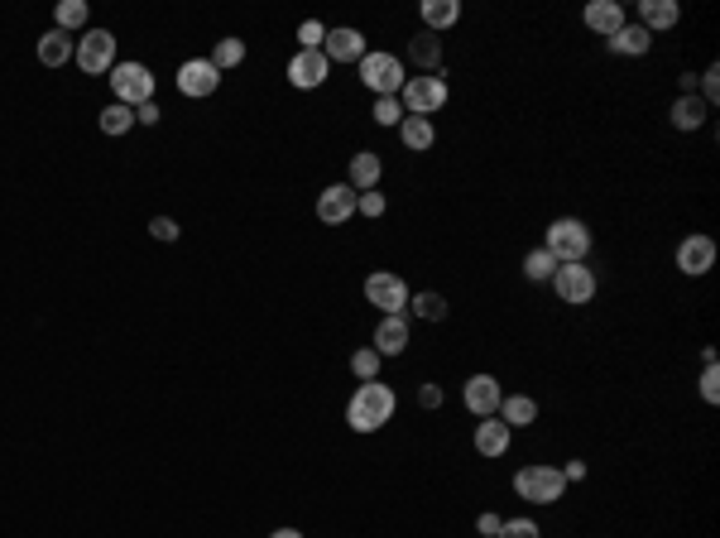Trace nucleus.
Returning a JSON list of instances; mask_svg holds the SVG:
<instances>
[{
    "label": "nucleus",
    "instance_id": "44",
    "mask_svg": "<svg viewBox=\"0 0 720 538\" xmlns=\"http://www.w3.org/2000/svg\"><path fill=\"white\" fill-rule=\"evenodd\" d=\"M562 471V481L572 486V481H586V462H567V466H557Z\"/></svg>",
    "mask_w": 720,
    "mask_h": 538
},
{
    "label": "nucleus",
    "instance_id": "22",
    "mask_svg": "<svg viewBox=\"0 0 720 538\" xmlns=\"http://www.w3.org/2000/svg\"><path fill=\"white\" fill-rule=\"evenodd\" d=\"M677 20H682V5H677V0H644V5H639V25H644L648 34L672 29Z\"/></svg>",
    "mask_w": 720,
    "mask_h": 538
},
{
    "label": "nucleus",
    "instance_id": "27",
    "mask_svg": "<svg viewBox=\"0 0 720 538\" xmlns=\"http://www.w3.org/2000/svg\"><path fill=\"white\" fill-rule=\"evenodd\" d=\"M418 15H423L428 34H442V29H452L456 20H461V5H456V0H423Z\"/></svg>",
    "mask_w": 720,
    "mask_h": 538
},
{
    "label": "nucleus",
    "instance_id": "21",
    "mask_svg": "<svg viewBox=\"0 0 720 538\" xmlns=\"http://www.w3.org/2000/svg\"><path fill=\"white\" fill-rule=\"evenodd\" d=\"M495 418L509 423V428H528V423H538V399L533 394H504Z\"/></svg>",
    "mask_w": 720,
    "mask_h": 538
},
{
    "label": "nucleus",
    "instance_id": "36",
    "mask_svg": "<svg viewBox=\"0 0 720 538\" xmlns=\"http://www.w3.org/2000/svg\"><path fill=\"white\" fill-rule=\"evenodd\" d=\"M322 39H327V25H322V20H303V25H298V44H303V49H322Z\"/></svg>",
    "mask_w": 720,
    "mask_h": 538
},
{
    "label": "nucleus",
    "instance_id": "8",
    "mask_svg": "<svg viewBox=\"0 0 720 538\" xmlns=\"http://www.w3.org/2000/svg\"><path fill=\"white\" fill-rule=\"evenodd\" d=\"M365 298H370V308H380V318H399L408 308V284L394 269H375L365 279Z\"/></svg>",
    "mask_w": 720,
    "mask_h": 538
},
{
    "label": "nucleus",
    "instance_id": "1",
    "mask_svg": "<svg viewBox=\"0 0 720 538\" xmlns=\"http://www.w3.org/2000/svg\"><path fill=\"white\" fill-rule=\"evenodd\" d=\"M394 409H399V399L384 380H360V390L346 404V423H351V433H380L394 418Z\"/></svg>",
    "mask_w": 720,
    "mask_h": 538
},
{
    "label": "nucleus",
    "instance_id": "11",
    "mask_svg": "<svg viewBox=\"0 0 720 538\" xmlns=\"http://www.w3.org/2000/svg\"><path fill=\"white\" fill-rule=\"evenodd\" d=\"M327 73H332V63H327L322 49H298L293 63H288V82H293L298 92H317V87L327 82Z\"/></svg>",
    "mask_w": 720,
    "mask_h": 538
},
{
    "label": "nucleus",
    "instance_id": "30",
    "mask_svg": "<svg viewBox=\"0 0 720 538\" xmlns=\"http://www.w3.org/2000/svg\"><path fill=\"white\" fill-rule=\"evenodd\" d=\"M552 274H557V260H552L548 250H543V245L528 250L524 255V279H533V284H552Z\"/></svg>",
    "mask_w": 720,
    "mask_h": 538
},
{
    "label": "nucleus",
    "instance_id": "18",
    "mask_svg": "<svg viewBox=\"0 0 720 538\" xmlns=\"http://www.w3.org/2000/svg\"><path fill=\"white\" fill-rule=\"evenodd\" d=\"M476 452L480 457H490V462H500L504 452H509V442H514V428L509 423H500V418H480L476 423Z\"/></svg>",
    "mask_w": 720,
    "mask_h": 538
},
{
    "label": "nucleus",
    "instance_id": "35",
    "mask_svg": "<svg viewBox=\"0 0 720 538\" xmlns=\"http://www.w3.org/2000/svg\"><path fill=\"white\" fill-rule=\"evenodd\" d=\"M500 538H543V529H538V519H504Z\"/></svg>",
    "mask_w": 720,
    "mask_h": 538
},
{
    "label": "nucleus",
    "instance_id": "43",
    "mask_svg": "<svg viewBox=\"0 0 720 538\" xmlns=\"http://www.w3.org/2000/svg\"><path fill=\"white\" fill-rule=\"evenodd\" d=\"M135 125H159V101H144V106H135Z\"/></svg>",
    "mask_w": 720,
    "mask_h": 538
},
{
    "label": "nucleus",
    "instance_id": "40",
    "mask_svg": "<svg viewBox=\"0 0 720 538\" xmlns=\"http://www.w3.org/2000/svg\"><path fill=\"white\" fill-rule=\"evenodd\" d=\"M149 236H154V241H164V245L178 241V221H173V217H154V221H149Z\"/></svg>",
    "mask_w": 720,
    "mask_h": 538
},
{
    "label": "nucleus",
    "instance_id": "19",
    "mask_svg": "<svg viewBox=\"0 0 720 538\" xmlns=\"http://www.w3.org/2000/svg\"><path fill=\"white\" fill-rule=\"evenodd\" d=\"M375 351L380 356H404L408 351V318L399 313V318H380V327H375Z\"/></svg>",
    "mask_w": 720,
    "mask_h": 538
},
{
    "label": "nucleus",
    "instance_id": "14",
    "mask_svg": "<svg viewBox=\"0 0 720 538\" xmlns=\"http://www.w3.org/2000/svg\"><path fill=\"white\" fill-rule=\"evenodd\" d=\"M351 217H356V193H351L346 183H332V188L317 193V221H327V226H346Z\"/></svg>",
    "mask_w": 720,
    "mask_h": 538
},
{
    "label": "nucleus",
    "instance_id": "23",
    "mask_svg": "<svg viewBox=\"0 0 720 538\" xmlns=\"http://www.w3.org/2000/svg\"><path fill=\"white\" fill-rule=\"evenodd\" d=\"M408 58L423 68V73H442V34H418V39H408Z\"/></svg>",
    "mask_w": 720,
    "mask_h": 538
},
{
    "label": "nucleus",
    "instance_id": "38",
    "mask_svg": "<svg viewBox=\"0 0 720 538\" xmlns=\"http://www.w3.org/2000/svg\"><path fill=\"white\" fill-rule=\"evenodd\" d=\"M696 82H701V101H706V106H716V97H720V68H716V63L696 77Z\"/></svg>",
    "mask_w": 720,
    "mask_h": 538
},
{
    "label": "nucleus",
    "instance_id": "4",
    "mask_svg": "<svg viewBox=\"0 0 720 538\" xmlns=\"http://www.w3.org/2000/svg\"><path fill=\"white\" fill-rule=\"evenodd\" d=\"M447 77L442 73H418L404 82V92H399V106H404V116H432V111H442L447 106Z\"/></svg>",
    "mask_w": 720,
    "mask_h": 538
},
{
    "label": "nucleus",
    "instance_id": "31",
    "mask_svg": "<svg viewBox=\"0 0 720 538\" xmlns=\"http://www.w3.org/2000/svg\"><path fill=\"white\" fill-rule=\"evenodd\" d=\"M101 130H106V135H125V130H130V125H135V111H130V106H120V101H111V106H106V111H101Z\"/></svg>",
    "mask_w": 720,
    "mask_h": 538
},
{
    "label": "nucleus",
    "instance_id": "15",
    "mask_svg": "<svg viewBox=\"0 0 720 538\" xmlns=\"http://www.w3.org/2000/svg\"><path fill=\"white\" fill-rule=\"evenodd\" d=\"M380 178H384V159L375 154V149L351 154V169H346V188H351V193H375Z\"/></svg>",
    "mask_w": 720,
    "mask_h": 538
},
{
    "label": "nucleus",
    "instance_id": "12",
    "mask_svg": "<svg viewBox=\"0 0 720 538\" xmlns=\"http://www.w3.org/2000/svg\"><path fill=\"white\" fill-rule=\"evenodd\" d=\"M216 87H221V73L212 68V58H188L178 68V92L183 97H212Z\"/></svg>",
    "mask_w": 720,
    "mask_h": 538
},
{
    "label": "nucleus",
    "instance_id": "16",
    "mask_svg": "<svg viewBox=\"0 0 720 538\" xmlns=\"http://www.w3.org/2000/svg\"><path fill=\"white\" fill-rule=\"evenodd\" d=\"M322 53H327V63H360L365 58V34L360 29H327V39H322Z\"/></svg>",
    "mask_w": 720,
    "mask_h": 538
},
{
    "label": "nucleus",
    "instance_id": "39",
    "mask_svg": "<svg viewBox=\"0 0 720 538\" xmlns=\"http://www.w3.org/2000/svg\"><path fill=\"white\" fill-rule=\"evenodd\" d=\"M701 399H706V404H720V370L716 366L701 370Z\"/></svg>",
    "mask_w": 720,
    "mask_h": 538
},
{
    "label": "nucleus",
    "instance_id": "45",
    "mask_svg": "<svg viewBox=\"0 0 720 538\" xmlns=\"http://www.w3.org/2000/svg\"><path fill=\"white\" fill-rule=\"evenodd\" d=\"M269 538H303V534H298V529H274Z\"/></svg>",
    "mask_w": 720,
    "mask_h": 538
},
{
    "label": "nucleus",
    "instance_id": "3",
    "mask_svg": "<svg viewBox=\"0 0 720 538\" xmlns=\"http://www.w3.org/2000/svg\"><path fill=\"white\" fill-rule=\"evenodd\" d=\"M562 490H567V481H562L557 466L533 462V466H524V471H514V495L528 500V505H557Z\"/></svg>",
    "mask_w": 720,
    "mask_h": 538
},
{
    "label": "nucleus",
    "instance_id": "24",
    "mask_svg": "<svg viewBox=\"0 0 720 538\" xmlns=\"http://www.w3.org/2000/svg\"><path fill=\"white\" fill-rule=\"evenodd\" d=\"M668 116H672V130H701V125H706V116H711V106H706V101L692 92V97H677V101H672Z\"/></svg>",
    "mask_w": 720,
    "mask_h": 538
},
{
    "label": "nucleus",
    "instance_id": "6",
    "mask_svg": "<svg viewBox=\"0 0 720 538\" xmlns=\"http://www.w3.org/2000/svg\"><path fill=\"white\" fill-rule=\"evenodd\" d=\"M77 68L92 77H111L116 68V34L111 29H87V34H77Z\"/></svg>",
    "mask_w": 720,
    "mask_h": 538
},
{
    "label": "nucleus",
    "instance_id": "34",
    "mask_svg": "<svg viewBox=\"0 0 720 538\" xmlns=\"http://www.w3.org/2000/svg\"><path fill=\"white\" fill-rule=\"evenodd\" d=\"M375 125H404V106H399V97H375Z\"/></svg>",
    "mask_w": 720,
    "mask_h": 538
},
{
    "label": "nucleus",
    "instance_id": "20",
    "mask_svg": "<svg viewBox=\"0 0 720 538\" xmlns=\"http://www.w3.org/2000/svg\"><path fill=\"white\" fill-rule=\"evenodd\" d=\"M72 53H77V39L63 34V29H48L39 39V63L44 68H63V63H72Z\"/></svg>",
    "mask_w": 720,
    "mask_h": 538
},
{
    "label": "nucleus",
    "instance_id": "37",
    "mask_svg": "<svg viewBox=\"0 0 720 538\" xmlns=\"http://www.w3.org/2000/svg\"><path fill=\"white\" fill-rule=\"evenodd\" d=\"M384 207H389V202H384V193H356V212L360 217H384Z\"/></svg>",
    "mask_w": 720,
    "mask_h": 538
},
{
    "label": "nucleus",
    "instance_id": "32",
    "mask_svg": "<svg viewBox=\"0 0 720 538\" xmlns=\"http://www.w3.org/2000/svg\"><path fill=\"white\" fill-rule=\"evenodd\" d=\"M53 20H58V29H63V34H68V29H82V25H87V0H58Z\"/></svg>",
    "mask_w": 720,
    "mask_h": 538
},
{
    "label": "nucleus",
    "instance_id": "17",
    "mask_svg": "<svg viewBox=\"0 0 720 538\" xmlns=\"http://www.w3.org/2000/svg\"><path fill=\"white\" fill-rule=\"evenodd\" d=\"M581 20H586V29L591 34H600V39H615L624 29V5L620 0H591L586 10H581Z\"/></svg>",
    "mask_w": 720,
    "mask_h": 538
},
{
    "label": "nucleus",
    "instance_id": "33",
    "mask_svg": "<svg viewBox=\"0 0 720 538\" xmlns=\"http://www.w3.org/2000/svg\"><path fill=\"white\" fill-rule=\"evenodd\" d=\"M380 366H384V356L375 351V346H360L356 356H351V370H356V380H380Z\"/></svg>",
    "mask_w": 720,
    "mask_h": 538
},
{
    "label": "nucleus",
    "instance_id": "29",
    "mask_svg": "<svg viewBox=\"0 0 720 538\" xmlns=\"http://www.w3.org/2000/svg\"><path fill=\"white\" fill-rule=\"evenodd\" d=\"M245 63V39H216V49H212V68L216 73H231V68H240Z\"/></svg>",
    "mask_w": 720,
    "mask_h": 538
},
{
    "label": "nucleus",
    "instance_id": "2",
    "mask_svg": "<svg viewBox=\"0 0 720 538\" xmlns=\"http://www.w3.org/2000/svg\"><path fill=\"white\" fill-rule=\"evenodd\" d=\"M543 250H548L557 265H586L591 255V226L581 217H557L543 236Z\"/></svg>",
    "mask_w": 720,
    "mask_h": 538
},
{
    "label": "nucleus",
    "instance_id": "13",
    "mask_svg": "<svg viewBox=\"0 0 720 538\" xmlns=\"http://www.w3.org/2000/svg\"><path fill=\"white\" fill-rule=\"evenodd\" d=\"M711 265H716V241H711V236H687V241L677 245V269H682L687 279L711 274Z\"/></svg>",
    "mask_w": 720,
    "mask_h": 538
},
{
    "label": "nucleus",
    "instance_id": "7",
    "mask_svg": "<svg viewBox=\"0 0 720 538\" xmlns=\"http://www.w3.org/2000/svg\"><path fill=\"white\" fill-rule=\"evenodd\" d=\"M111 92H116L120 106H144V101H154V73L144 68V63H116L111 68Z\"/></svg>",
    "mask_w": 720,
    "mask_h": 538
},
{
    "label": "nucleus",
    "instance_id": "9",
    "mask_svg": "<svg viewBox=\"0 0 720 538\" xmlns=\"http://www.w3.org/2000/svg\"><path fill=\"white\" fill-rule=\"evenodd\" d=\"M552 294L562 298L567 308H586L596 298V269L591 265H557L552 274Z\"/></svg>",
    "mask_w": 720,
    "mask_h": 538
},
{
    "label": "nucleus",
    "instance_id": "28",
    "mask_svg": "<svg viewBox=\"0 0 720 538\" xmlns=\"http://www.w3.org/2000/svg\"><path fill=\"white\" fill-rule=\"evenodd\" d=\"M404 313H413V318H423V322H442V318H447V298L437 294V289L408 294V308H404Z\"/></svg>",
    "mask_w": 720,
    "mask_h": 538
},
{
    "label": "nucleus",
    "instance_id": "5",
    "mask_svg": "<svg viewBox=\"0 0 720 538\" xmlns=\"http://www.w3.org/2000/svg\"><path fill=\"white\" fill-rule=\"evenodd\" d=\"M356 68H360V82H365L375 97H399V92H404V82H408L404 63H399L394 53H365Z\"/></svg>",
    "mask_w": 720,
    "mask_h": 538
},
{
    "label": "nucleus",
    "instance_id": "41",
    "mask_svg": "<svg viewBox=\"0 0 720 538\" xmlns=\"http://www.w3.org/2000/svg\"><path fill=\"white\" fill-rule=\"evenodd\" d=\"M500 529H504L500 514H480V519H476V534L480 538H500Z\"/></svg>",
    "mask_w": 720,
    "mask_h": 538
},
{
    "label": "nucleus",
    "instance_id": "42",
    "mask_svg": "<svg viewBox=\"0 0 720 538\" xmlns=\"http://www.w3.org/2000/svg\"><path fill=\"white\" fill-rule=\"evenodd\" d=\"M418 404H423V409H442V385H418Z\"/></svg>",
    "mask_w": 720,
    "mask_h": 538
},
{
    "label": "nucleus",
    "instance_id": "25",
    "mask_svg": "<svg viewBox=\"0 0 720 538\" xmlns=\"http://www.w3.org/2000/svg\"><path fill=\"white\" fill-rule=\"evenodd\" d=\"M610 44V53H620V58H644L648 49H653V34H648L644 25H624L615 39H605Z\"/></svg>",
    "mask_w": 720,
    "mask_h": 538
},
{
    "label": "nucleus",
    "instance_id": "10",
    "mask_svg": "<svg viewBox=\"0 0 720 538\" xmlns=\"http://www.w3.org/2000/svg\"><path fill=\"white\" fill-rule=\"evenodd\" d=\"M500 399H504V390H500V380L495 375H471L466 385H461V404H466V414H476V418H495L500 414Z\"/></svg>",
    "mask_w": 720,
    "mask_h": 538
},
{
    "label": "nucleus",
    "instance_id": "26",
    "mask_svg": "<svg viewBox=\"0 0 720 538\" xmlns=\"http://www.w3.org/2000/svg\"><path fill=\"white\" fill-rule=\"evenodd\" d=\"M399 140H404V149H413V154H428V149L437 145V130H432L428 116H404Z\"/></svg>",
    "mask_w": 720,
    "mask_h": 538
}]
</instances>
